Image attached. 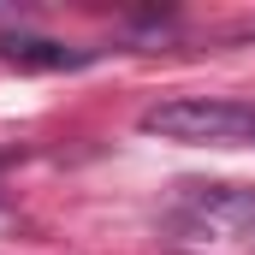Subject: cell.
<instances>
[{"mask_svg": "<svg viewBox=\"0 0 255 255\" xmlns=\"http://www.w3.org/2000/svg\"><path fill=\"white\" fill-rule=\"evenodd\" d=\"M0 60L24 65V71H77L95 54L89 48H65V42H48V36H0Z\"/></svg>", "mask_w": 255, "mask_h": 255, "instance_id": "cell-3", "label": "cell"}, {"mask_svg": "<svg viewBox=\"0 0 255 255\" xmlns=\"http://www.w3.org/2000/svg\"><path fill=\"white\" fill-rule=\"evenodd\" d=\"M142 136L160 142H190V148H232V142H255V107L250 101H208V95H178L148 107Z\"/></svg>", "mask_w": 255, "mask_h": 255, "instance_id": "cell-1", "label": "cell"}, {"mask_svg": "<svg viewBox=\"0 0 255 255\" xmlns=\"http://www.w3.org/2000/svg\"><path fill=\"white\" fill-rule=\"evenodd\" d=\"M184 214L208 238L255 250V190H238V184H184Z\"/></svg>", "mask_w": 255, "mask_h": 255, "instance_id": "cell-2", "label": "cell"}]
</instances>
